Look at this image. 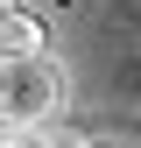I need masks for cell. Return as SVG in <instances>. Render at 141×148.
Instances as JSON below:
<instances>
[{"mask_svg": "<svg viewBox=\"0 0 141 148\" xmlns=\"http://www.w3.org/2000/svg\"><path fill=\"white\" fill-rule=\"evenodd\" d=\"M64 99V64L42 57H21V64H0V134H35Z\"/></svg>", "mask_w": 141, "mask_h": 148, "instance_id": "obj_1", "label": "cell"}, {"mask_svg": "<svg viewBox=\"0 0 141 148\" xmlns=\"http://www.w3.org/2000/svg\"><path fill=\"white\" fill-rule=\"evenodd\" d=\"M42 42H49V28L35 21L28 7L0 14V64H21V57H42Z\"/></svg>", "mask_w": 141, "mask_h": 148, "instance_id": "obj_2", "label": "cell"}, {"mask_svg": "<svg viewBox=\"0 0 141 148\" xmlns=\"http://www.w3.org/2000/svg\"><path fill=\"white\" fill-rule=\"evenodd\" d=\"M0 148H49V134L35 127V134H0Z\"/></svg>", "mask_w": 141, "mask_h": 148, "instance_id": "obj_3", "label": "cell"}, {"mask_svg": "<svg viewBox=\"0 0 141 148\" xmlns=\"http://www.w3.org/2000/svg\"><path fill=\"white\" fill-rule=\"evenodd\" d=\"M14 7H21V0H0V14H14Z\"/></svg>", "mask_w": 141, "mask_h": 148, "instance_id": "obj_4", "label": "cell"}, {"mask_svg": "<svg viewBox=\"0 0 141 148\" xmlns=\"http://www.w3.org/2000/svg\"><path fill=\"white\" fill-rule=\"evenodd\" d=\"M92 148H127V141H92Z\"/></svg>", "mask_w": 141, "mask_h": 148, "instance_id": "obj_5", "label": "cell"}]
</instances>
